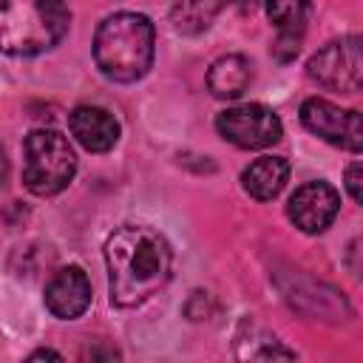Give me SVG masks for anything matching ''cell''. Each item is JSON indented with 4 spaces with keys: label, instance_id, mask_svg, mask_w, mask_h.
I'll return each mask as SVG.
<instances>
[{
    "label": "cell",
    "instance_id": "1",
    "mask_svg": "<svg viewBox=\"0 0 363 363\" xmlns=\"http://www.w3.org/2000/svg\"><path fill=\"white\" fill-rule=\"evenodd\" d=\"M111 303L130 309L156 295L173 269L167 238L147 224H122L105 241Z\"/></svg>",
    "mask_w": 363,
    "mask_h": 363
},
{
    "label": "cell",
    "instance_id": "2",
    "mask_svg": "<svg viewBox=\"0 0 363 363\" xmlns=\"http://www.w3.org/2000/svg\"><path fill=\"white\" fill-rule=\"evenodd\" d=\"M96 68L113 82H136L153 62V26L145 14L119 11L99 23L94 37Z\"/></svg>",
    "mask_w": 363,
    "mask_h": 363
},
{
    "label": "cell",
    "instance_id": "3",
    "mask_svg": "<svg viewBox=\"0 0 363 363\" xmlns=\"http://www.w3.org/2000/svg\"><path fill=\"white\" fill-rule=\"evenodd\" d=\"M65 0H0V51L34 57L54 48L68 31Z\"/></svg>",
    "mask_w": 363,
    "mask_h": 363
},
{
    "label": "cell",
    "instance_id": "4",
    "mask_svg": "<svg viewBox=\"0 0 363 363\" xmlns=\"http://www.w3.org/2000/svg\"><path fill=\"white\" fill-rule=\"evenodd\" d=\"M77 173V156L60 130L40 128L23 145V182L34 196H54L68 187Z\"/></svg>",
    "mask_w": 363,
    "mask_h": 363
},
{
    "label": "cell",
    "instance_id": "5",
    "mask_svg": "<svg viewBox=\"0 0 363 363\" xmlns=\"http://www.w3.org/2000/svg\"><path fill=\"white\" fill-rule=\"evenodd\" d=\"M216 130L221 133V139H227L235 147L244 150H258V147H269L281 139V119L272 108L258 105V102H247V105H235L227 108L216 116Z\"/></svg>",
    "mask_w": 363,
    "mask_h": 363
},
{
    "label": "cell",
    "instance_id": "6",
    "mask_svg": "<svg viewBox=\"0 0 363 363\" xmlns=\"http://www.w3.org/2000/svg\"><path fill=\"white\" fill-rule=\"evenodd\" d=\"M306 74L332 91H346L354 94L360 91L363 82V57H360V37H343L329 45H323L309 62Z\"/></svg>",
    "mask_w": 363,
    "mask_h": 363
},
{
    "label": "cell",
    "instance_id": "7",
    "mask_svg": "<svg viewBox=\"0 0 363 363\" xmlns=\"http://www.w3.org/2000/svg\"><path fill=\"white\" fill-rule=\"evenodd\" d=\"M301 122L306 130L320 136L323 142L357 153L363 147V122L360 113L352 108H340L329 99H306L301 105Z\"/></svg>",
    "mask_w": 363,
    "mask_h": 363
},
{
    "label": "cell",
    "instance_id": "8",
    "mask_svg": "<svg viewBox=\"0 0 363 363\" xmlns=\"http://www.w3.org/2000/svg\"><path fill=\"white\" fill-rule=\"evenodd\" d=\"M337 210H340V196L326 182H306V184H301L292 193L289 204H286L289 221L301 233H309V235L323 233L335 221Z\"/></svg>",
    "mask_w": 363,
    "mask_h": 363
},
{
    "label": "cell",
    "instance_id": "9",
    "mask_svg": "<svg viewBox=\"0 0 363 363\" xmlns=\"http://www.w3.org/2000/svg\"><path fill=\"white\" fill-rule=\"evenodd\" d=\"M88 303H91V281L79 267L60 269L45 286V309L54 318L74 320L88 309Z\"/></svg>",
    "mask_w": 363,
    "mask_h": 363
},
{
    "label": "cell",
    "instance_id": "10",
    "mask_svg": "<svg viewBox=\"0 0 363 363\" xmlns=\"http://www.w3.org/2000/svg\"><path fill=\"white\" fill-rule=\"evenodd\" d=\"M74 139L91 153H108L119 142V122L96 105H77L68 116Z\"/></svg>",
    "mask_w": 363,
    "mask_h": 363
},
{
    "label": "cell",
    "instance_id": "11",
    "mask_svg": "<svg viewBox=\"0 0 363 363\" xmlns=\"http://www.w3.org/2000/svg\"><path fill=\"white\" fill-rule=\"evenodd\" d=\"M286 179H289V162L284 156H261L241 173L244 190L258 201L275 199L284 190Z\"/></svg>",
    "mask_w": 363,
    "mask_h": 363
},
{
    "label": "cell",
    "instance_id": "12",
    "mask_svg": "<svg viewBox=\"0 0 363 363\" xmlns=\"http://www.w3.org/2000/svg\"><path fill=\"white\" fill-rule=\"evenodd\" d=\"M250 79H252V65L241 54L218 57L210 65V71H207V88L218 99H235V96H241L247 91Z\"/></svg>",
    "mask_w": 363,
    "mask_h": 363
},
{
    "label": "cell",
    "instance_id": "13",
    "mask_svg": "<svg viewBox=\"0 0 363 363\" xmlns=\"http://www.w3.org/2000/svg\"><path fill=\"white\" fill-rule=\"evenodd\" d=\"M218 9H221V0H176L170 20H173V28L182 34H201L204 28H210Z\"/></svg>",
    "mask_w": 363,
    "mask_h": 363
},
{
    "label": "cell",
    "instance_id": "14",
    "mask_svg": "<svg viewBox=\"0 0 363 363\" xmlns=\"http://www.w3.org/2000/svg\"><path fill=\"white\" fill-rule=\"evenodd\" d=\"M264 9L278 31H295V34L303 31L312 11L309 0H264Z\"/></svg>",
    "mask_w": 363,
    "mask_h": 363
},
{
    "label": "cell",
    "instance_id": "15",
    "mask_svg": "<svg viewBox=\"0 0 363 363\" xmlns=\"http://www.w3.org/2000/svg\"><path fill=\"white\" fill-rule=\"evenodd\" d=\"M298 48H301V34H295V31H278V40H275V45H272V54H275L281 62L295 60Z\"/></svg>",
    "mask_w": 363,
    "mask_h": 363
},
{
    "label": "cell",
    "instance_id": "16",
    "mask_svg": "<svg viewBox=\"0 0 363 363\" xmlns=\"http://www.w3.org/2000/svg\"><path fill=\"white\" fill-rule=\"evenodd\" d=\"M346 190H349V196L357 204L363 201V167H360V162L349 164V170H346Z\"/></svg>",
    "mask_w": 363,
    "mask_h": 363
},
{
    "label": "cell",
    "instance_id": "17",
    "mask_svg": "<svg viewBox=\"0 0 363 363\" xmlns=\"http://www.w3.org/2000/svg\"><path fill=\"white\" fill-rule=\"evenodd\" d=\"M28 360H62L60 352H51V349H37L28 354Z\"/></svg>",
    "mask_w": 363,
    "mask_h": 363
},
{
    "label": "cell",
    "instance_id": "18",
    "mask_svg": "<svg viewBox=\"0 0 363 363\" xmlns=\"http://www.w3.org/2000/svg\"><path fill=\"white\" fill-rule=\"evenodd\" d=\"M230 3H233V6L238 9V11H252L258 0H230Z\"/></svg>",
    "mask_w": 363,
    "mask_h": 363
},
{
    "label": "cell",
    "instance_id": "19",
    "mask_svg": "<svg viewBox=\"0 0 363 363\" xmlns=\"http://www.w3.org/2000/svg\"><path fill=\"white\" fill-rule=\"evenodd\" d=\"M6 173H9V162H6V153H3V145H0V184L6 182Z\"/></svg>",
    "mask_w": 363,
    "mask_h": 363
}]
</instances>
